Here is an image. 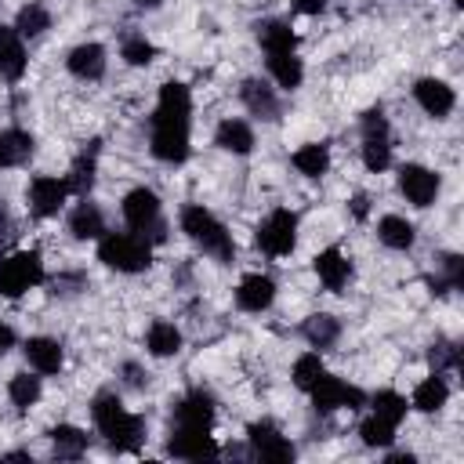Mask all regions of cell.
I'll return each mask as SVG.
<instances>
[{
	"label": "cell",
	"mask_w": 464,
	"mask_h": 464,
	"mask_svg": "<svg viewBox=\"0 0 464 464\" xmlns=\"http://www.w3.org/2000/svg\"><path fill=\"white\" fill-rule=\"evenodd\" d=\"M91 417H94L98 435H105V442L116 453H130L145 439V420L138 413L123 410V402H120L116 392H98L94 402H91Z\"/></svg>",
	"instance_id": "6da1fadb"
},
{
	"label": "cell",
	"mask_w": 464,
	"mask_h": 464,
	"mask_svg": "<svg viewBox=\"0 0 464 464\" xmlns=\"http://www.w3.org/2000/svg\"><path fill=\"white\" fill-rule=\"evenodd\" d=\"M181 232L214 261H232L236 257V243L228 236V228L203 207V203H188L181 207Z\"/></svg>",
	"instance_id": "7a4b0ae2"
},
{
	"label": "cell",
	"mask_w": 464,
	"mask_h": 464,
	"mask_svg": "<svg viewBox=\"0 0 464 464\" xmlns=\"http://www.w3.org/2000/svg\"><path fill=\"white\" fill-rule=\"evenodd\" d=\"M98 261L112 272L138 276L152 265V243L138 232H105L98 239Z\"/></svg>",
	"instance_id": "3957f363"
},
{
	"label": "cell",
	"mask_w": 464,
	"mask_h": 464,
	"mask_svg": "<svg viewBox=\"0 0 464 464\" xmlns=\"http://www.w3.org/2000/svg\"><path fill=\"white\" fill-rule=\"evenodd\" d=\"M120 210H123V221H127V225H130L138 236H145L149 243H163V239H167V225H163V203H160V196H156L152 188H145V185L130 188V192L123 196Z\"/></svg>",
	"instance_id": "277c9868"
},
{
	"label": "cell",
	"mask_w": 464,
	"mask_h": 464,
	"mask_svg": "<svg viewBox=\"0 0 464 464\" xmlns=\"http://www.w3.org/2000/svg\"><path fill=\"white\" fill-rule=\"evenodd\" d=\"M44 283V257L40 250H14L0 257V297H22L25 290Z\"/></svg>",
	"instance_id": "5b68a950"
},
{
	"label": "cell",
	"mask_w": 464,
	"mask_h": 464,
	"mask_svg": "<svg viewBox=\"0 0 464 464\" xmlns=\"http://www.w3.org/2000/svg\"><path fill=\"white\" fill-rule=\"evenodd\" d=\"M257 246L268 254V257H290L294 254V246H297V214L294 210H286V207H279V210H272L261 225H257Z\"/></svg>",
	"instance_id": "8992f818"
},
{
	"label": "cell",
	"mask_w": 464,
	"mask_h": 464,
	"mask_svg": "<svg viewBox=\"0 0 464 464\" xmlns=\"http://www.w3.org/2000/svg\"><path fill=\"white\" fill-rule=\"evenodd\" d=\"M152 156L163 163H185L188 160V120H167L152 112V134H149Z\"/></svg>",
	"instance_id": "52a82bcc"
},
{
	"label": "cell",
	"mask_w": 464,
	"mask_h": 464,
	"mask_svg": "<svg viewBox=\"0 0 464 464\" xmlns=\"http://www.w3.org/2000/svg\"><path fill=\"white\" fill-rule=\"evenodd\" d=\"M308 395H312V406H315L319 413L359 410V406L366 402V395H362L355 384H348V381H341V377H334V373H323V377L308 388Z\"/></svg>",
	"instance_id": "ba28073f"
},
{
	"label": "cell",
	"mask_w": 464,
	"mask_h": 464,
	"mask_svg": "<svg viewBox=\"0 0 464 464\" xmlns=\"http://www.w3.org/2000/svg\"><path fill=\"white\" fill-rule=\"evenodd\" d=\"M246 442H250L254 457H261V460H272V464L294 460V442H290L272 420H254V424L246 428Z\"/></svg>",
	"instance_id": "9c48e42d"
},
{
	"label": "cell",
	"mask_w": 464,
	"mask_h": 464,
	"mask_svg": "<svg viewBox=\"0 0 464 464\" xmlns=\"http://www.w3.org/2000/svg\"><path fill=\"white\" fill-rule=\"evenodd\" d=\"M399 192L413 207H431L439 196V174L428 170L424 163H402L399 167Z\"/></svg>",
	"instance_id": "30bf717a"
},
{
	"label": "cell",
	"mask_w": 464,
	"mask_h": 464,
	"mask_svg": "<svg viewBox=\"0 0 464 464\" xmlns=\"http://www.w3.org/2000/svg\"><path fill=\"white\" fill-rule=\"evenodd\" d=\"M29 210L36 214V218H54L62 207H65V199H69V185H65V178H54V174H36L33 181H29Z\"/></svg>",
	"instance_id": "8fae6325"
},
{
	"label": "cell",
	"mask_w": 464,
	"mask_h": 464,
	"mask_svg": "<svg viewBox=\"0 0 464 464\" xmlns=\"http://www.w3.org/2000/svg\"><path fill=\"white\" fill-rule=\"evenodd\" d=\"M174 428L210 431L214 428V395L203 388H192L188 395H181L174 406Z\"/></svg>",
	"instance_id": "7c38bea8"
},
{
	"label": "cell",
	"mask_w": 464,
	"mask_h": 464,
	"mask_svg": "<svg viewBox=\"0 0 464 464\" xmlns=\"http://www.w3.org/2000/svg\"><path fill=\"white\" fill-rule=\"evenodd\" d=\"M312 268H315L319 283H323L330 294H341V290L348 286V279H352V257H348L341 246L319 250V254L312 257Z\"/></svg>",
	"instance_id": "4fadbf2b"
},
{
	"label": "cell",
	"mask_w": 464,
	"mask_h": 464,
	"mask_svg": "<svg viewBox=\"0 0 464 464\" xmlns=\"http://www.w3.org/2000/svg\"><path fill=\"white\" fill-rule=\"evenodd\" d=\"M413 98H417V105H420L428 116H435V120L450 116V112H453V105H457L453 87H450L446 80H435V76L417 80V83H413Z\"/></svg>",
	"instance_id": "5bb4252c"
},
{
	"label": "cell",
	"mask_w": 464,
	"mask_h": 464,
	"mask_svg": "<svg viewBox=\"0 0 464 464\" xmlns=\"http://www.w3.org/2000/svg\"><path fill=\"white\" fill-rule=\"evenodd\" d=\"M167 453L181 457V460H203V457H218V442L210 439V431H188V428H170L167 439Z\"/></svg>",
	"instance_id": "9a60e30c"
},
{
	"label": "cell",
	"mask_w": 464,
	"mask_h": 464,
	"mask_svg": "<svg viewBox=\"0 0 464 464\" xmlns=\"http://www.w3.org/2000/svg\"><path fill=\"white\" fill-rule=\"evenodd\" d=\"M272 301H276V279H272V276L250 272V276L239 279V286H236V304H239L243 312H265V308H272Z\"/></svg>",
	"instance_id": "2e32d148"
},
{
	"label": "cell",
	"mask_w": 464,
	"mask_h": 464,
	"mask_svg": "<svg viewBox=\"0 0 464 464\" xmlns=\"http://www.w3.org/2000/svg\"><path fill=\"white\" fill-rule=\"evenodd\" d=\"M105 47L87 40V44H76L69 54H65V69L76 76V80H102L105 76Z\"/></svg>",
	"instance_id": "e0dca14e"
},
{
	"label": "cell",
	"mask_w": 464,
	"mask_h": 464,
	"mask_svg": "<svg viewBox=\"0 0 464 464\" xmlns=\"http://www.w3.org/2000/svg\"><path fill=\"white\" fill-rule=\"evenodd\" d=\"M239 98H243V105L250 109V116L268 120V123H272V120H279V98H276V91H272L265 80H257V76L243 80Z\"/></svg>",
	"instance_id": "ac0fdd59"
},
{
	"label": "cell",
	"mask_w": 464,
	"mask_h": 464,
	"mask_svg": "<svg viewBox=\"0 0 464 464\" xmlns=\"http://www.w3.org/2000/svg\"><path fill=\"white\" fill-rule=\"evenodd\" d=\"M25 359H29V366H33L36 373L51 377V373L62 370L65 352H62V344H58L54 337H29V341H25Z\"/></svg>",
	"instance_id": "d6986e66"
},
{
	"label": "cell",
	"mask_w": 464,
	"mask_h": 464,
	"mask_svg": "<svg viewBox=\"0 0 464 464\" xmlns=\"http://www.w3.org/2000/svg\"><path fill=\"white\" fill-rule=\"evenodd\" d=\"M25 72V44L11 25H0V76L4 80H22Z\"/></svg>",
	"instance_id": "ffe728a7"
},
{
	"label": "cell",
	"mask_w": 464,
	"mask_h": 464,
	"mask_svg": "<svg viewBox=\"0 0 464 464\" xmlns=\"http://www.w3.org/2000/svg\"><path fill=\"white\" fill-rule=\"evenodd\" d=\"M214 145L225 149V152H232V156H246V152L254 149V130H250L246 120H232V116H228V120L218 123Z\"/></svg>",
	"instance_id": "44dd1931"
},
{
	"label": "cell",
	"mask_w": 464,
	"mask_h": 464,
	"mask_svg": "<svg viewBox=\"0 0 464 464\" xmlns=\"http://www.w3.org/2000/svg\"><path fill=\"white\" fill-rule=\"evenodd\" d=\"M33 149H36V141L29 130H22V127L0 130V167H22L33 156Z\"/></svg>",
	"instance_id": "7402d4cb"
},
{
	"label": "cell",
	"mask_w": 464,
	"mask_h": 464,
	"mask_svg": "<svg viewBox=\"0 0 464 464\" xmlns=\"http://www.w3.org/2000/svg\"><path fill=\"white\" fill-rule=\"evenodd\" d=\"M156 116H167V120H188L192 116V94L185 83L170 80L160 87V102H156Z\"/></svg>",
	"instance_id": "603a6c76"
},
{
	"label": "cell",
	"mask_w": 464,
	"mask_h": 464,
	"mask_svg": "<svg viewBox=\"0 0 464 464\" xmlns=\"http://www.w3.org/2000/svg\"><path fill=\"white\" fill-rule=\"evenodd\" d=\"M377 239H381L388 250H410V246L417 243V228H413V221H406V218H399V214H384V218L377 221Z\"/></svg>",
	"instance_id": "cb8c5ba5"
},
{
	"label": "cell",
	"mask_w": 464,
	"mask_h": 464,
	"mask_svg": "<svg viewBox=\"0 0 464 464\" xmlns=\"http://www.w3.org/2000/svg\"><path fill=\"white\" fill-rule=\"evenodd\" d=\"M446 399H450V384H446V377H442V373H431V377H424V381L413 388L410 406L420 410V413H439V410L446 406Z\"/></svg>",
	"instance_id": "d4e9b609"
},
{
	"label": "cell",
	"mask_w": 464,
	"mask_h": 464,
	"mask_svg": "<svg viewBox=\"0 0 464 464\" xmlns=\"http://www.w3.org/2000/svg\"><path fill=\"white\" fill-rule=\"evenodd\" d=\"M257 40H261L265 54H283V51H294L297 47V36H294L290 22H283V18L257 22Z\"/></svg>",
	"instance_id": "484cf974"
},
{
	"label": "cell",
	"mask_w": 464,
	"mask_h": 464,
	"mask_svg": "<svg viewBox=\"0 0 464 464\" xmlns=\"http://www.w3.org/2000/svg\"><path fill=\"white\" fill-rule=\"evenodd\" d=\"M69 232H72V239H102L105 236V218L94 203H87V196L69 214Z\"/></svg>",
	"instance_id": "4316f807"
},
{
	"label": "cell",
	"mask_w": 464,
	"mask_h": 464,
	"mask_svg": "<svg viewBox=\"0 0 464 464\" xmlns=\"http://www.w3.org/2000/svg\"><path fill=\"white\" fill-rule=\"evenodd\" d=\"M145 348L156 355V359H167V355H178L181 352V330L167 319H156L149 330H145Z\"/></svg>",
	"instance_id": "83f0119b"
},
{
	"label": "cell",
	"mask_w": 464,
	"mask_h": 464,
	"mask_svg": "<svg viewBox=\"0 0 464 464\" xmlns=\"http://www.w3.org/2000/svg\"><path fill=\"white\" fill-rule=\"evenodd\" d=\"M268 76L283 87V91H297L301 80H304V65L294 51H283V54H268Z\"/></svg>",
	"instance_id": "f1b7e54d"
},
{
	"label": "cell",
	"mask_w": 464,
	"mask_h": 464,
	"mask_svg": "<svg viewBox=\"0 0 464 464\" xmlns=\"http://www.w3.org/2000/svg\"><path fill=\"white\" fill-rule=\"evenodd\" d=\"M290 160H294L297 174H304V178H323V174L330 170V145H326V141H308V145H301Z\"/></svg>",
	"instance_id": "f546056e"
},
{
	"label": "cell",
	"mask_w": 464,
	"mask_h": 464,
	"mask_svg": "<svg viewBox=\"0 0 464 464\" xmlns=\"http://www.w3.org/2000/svg\"><path fill=\"white\" fill-rule=\"evenodd\" d=\"M94 170H98V141H91V149H83V152L72 160V170H69V178H65L69 192L87 196L91 185H94Z\"/></svg>",
	"instance_id": "4dcf8cb0"
},
{
	"label": "cell",
	"mask_w": 464,
	"mask_h": 464,
	"mask_svg": "<svg viewBox=\"0 0 464 464\" xmlns=\"http://www.w3.org/2000/svg\"><path fill=\"white\" fill-rule=\"evenodd\" d=\"M301 334H304V341L312 344V348H330V344H337V337H341V323L330 315V312H315V315H308L304 319V326H301Z\"/></svg>",
	"instance_id": "1f68e13d"
},
{
	"label": "cell",
	"mask_w": 464,
	"mask_h": 464,
	"mask_svg": "<svg viewBox=\"0 0 464 464\" xmlns=\"http://www.w3.org/2000/svg\"><path fill=\"white\" fill-rule=\"evenodd\" d=\"M47 435H51L54 457H62V460H76V457H83V450H87V435H83L80 428H72V424H54Z\"/></svg>",
	"instance_id": "d6a6232c"
},
{
	"label": "cell",
	"mask_w": 464,
	"mask_h": 464,
	"mask_svg": "<svg viewBox=\"0 0 464 464\" xmlns=\"http://www.w3.org/2000/svg\"><path fill=\"white\" fill-rule=\"evenodd\" d=\"M22 40H36L51 29V11L44 4H25L18 14H14V25H11Z\"/></svg>",
	"instance_id": "836d02e7"
},
{
	"label": "cell",
	"mask_w": 464,
	"mask_h": 464,
	"mask_svg": "<svg viewBox=\"0 0 464 464\" xmlns=\"http://www.w3.org/2000/svg\"><path fill=\"white\" fill-rule=\"evenodd\" d=\"M40 377H33V373H14L11 377V384H7V399L18 406V410H29V406H36L40 402Z\"/></svg>",
	"instance_id": "e575fe53"
},
{
	"label": "cell",
	"mask_w": 464,
	"mask_h": 464,
	"mask_svg": "<svg viewBox=\"0 0 464 464\" xmlns=\"http://www.w3.org/2000/svg\"><path fill=\"white\" fill-rule=\"evenodd\" d=\"M359 435H362V442H366L370 450H388V446L395 442V424L384 420V417H377V413H370V417L359 424Z\"/></svg>",
	"instance_id": "d590c367"
},
{
	"label": "cell",
	"mask_w": 464,
	"mask_h": 464,
	"mask_svg": "<svg viewBox=\"0 0 464 464\" xmlns=\"http://www.w3.org/2000/svg\"><path fill=\"white\" fill-rule=\"evenodd\" d=\"M370 410L377 413V417H384V420H392V424H399L402 417H406V395H399V392H392V388H381V392H373V399H370Z\"/></svg>",
	"instance_id": "8d00e7d4"
},
{
	"label": "cell",
	"mask_w": 464,
	"mask_h": 464,
	"mask_svg": "<svg viewBox=\"0 0 464 464\" xmlns=\"http://www.w3.org/2000/svg\"><path fill=\"white\" fill-rule=\"evenodd\" d=\"M323 373H326L323 355H319V352H304V355H297V359H294V373H290V377H294V384H297L301 392H308Z\"/></svg>",
	"instance_id": "74e56055"
},
{
	"label": "cell",
	"mask_w": 464,
	"mask_h": 464,
	"mask_svg": "<svg viewBox=\"0 0 464 464\" xmlns=\"http://www.w3.org/2000/svg\"><path fill=\"white\" fill-rule=\"evenodd\" d=\"M362 167L373 170V174H381V170L392 167V145H388V138H362Z\"/></svg>",
	"instance_id": "f35d334b"
},
{
	"label": "cell",
	"mask_w": 464,
	"mask_h": 464,
	"mask_svg": "<svg viewBox=\"0 0 464 464\" xmlns=\"http://www.w3.org/2000/svg\"><path fill=\"white\" fill-rule=\"evenodd\" d=\"M120 54H123L127 65H149V62L156 58V47H152L145 36L134 33V36H127V40L120 44Z\"/></svg>",
	"instance_id": "ab89813d"
},
{
	"label": "cell",
	"mask_w": 464,
	"mask_h": 464,
	"mask_svg": "<svg viewBox=\"0 0 464 464\" xmlns=\"http://www.w3.org/2000/svg\"><path fill=\"white\" fill-rule=\"evenodd\" d=\"M428 362L435 366V373L457 370V366H460V348H457L453 341H435L431 352H428Z\"/></svg>",
	"instance_id": "60d3db41"
},
{
	"label": "cell",
	"mask_w": 464,
	"mask_h": 464,
	"mask_svg": "<svg viewBox=\"0 0 464 464\" xmlns=\"http://www.w3.org/2000/svg\"><path fill=\"white\" fill-rule=\"evenodd\" d=\"M359 127H362V138H388V116H384V109L381 105L366 109L362 120H359Z\"/></svg>",
	"instance_id": "b9f144b4"
},
{
	"label": "cell",
	"mask_w": 464,
	"mask_h": 464,
	"mask_svg": "<svg viewBox=\"0 0 464 464\" xmlns=\"http://www.w3.org/2000/svg\"><path fill=\"white\" fill-rule=\"evenodd\" d=\"M294 4V11H301V14H319L323 7H326V0H290Z\"/></svg>",
	"instance_id": "7bdbcfd3"
},
{
	"label": "cell",
	"mask_w": 464,
	"mask_h": 464,
	"mask_svg": "<svg viewBox=\"0 0 464 464\" xmlns=\"http://www.w3.org/2000/svg\"><path fill=\"white\" fill-rule=\"evenodd\" d=\"M11 348H14V330H11V326L0 319V355H7Z\"/></svg>",
	"instance_id": "ee69618b"
},
{
	"label": "cell",
	"mask_w": 464,
	"mask_h": 464,
	"mask_svg": "<svg viewBox=\"0 0 464 464\" xmlns=\"http://www.w3.org/2000/svg\"><path fill=\"white\" fill-rule=\"evenodd\" d=\"M123 373H127V384L130 388H145V377H141V370L134 362H123Z\"/></svg>",
	"instance_id": "f6af8a7d"
},
{
	"label": "cell",
	"mask_w": 464,
	"mask_h": 464,
	"mask_svg": "<svg viewBox=\"0 0 464 464\" xmlns=\"http://www.w3.org/2000/svg\"><path fill=\"white\" fill-rule=\"evenodd\" d=\"M366 203H370V199H366V192H355V196H352V214H355L359 221H362V218H366V210H370Z\"/></svg>",
	"instance_id": "bcb514c9"
},
{
	"label": "cell",
	"mask_w": 464,
	"mask_h": 464,
	"mask_svg": "<svg viewBox=\"0 0 464 464\" xmlns=\"http://www.w3.org/2000/svg\"><path fill=\"white\" fill-rule=\"evenodd\" d=\"M0 236H11V214L4 203H0Z\"/></svg>",
	"instance_id": "7dc6e473"
},
{
	"label": "cell",
	"mask_w": 464,
	"mask_h": 464,
	"mask_svg": "<svg viewBox=\"0 0 464 464\" xmlns=\"http://www.w3.org/2000/svg\"><path fill=\"white\" fill-rule=\"evenodd\" d=\"M392 464H413V453H388Z\"/></svg>",
	"instance_id": "c3c4849f"
},
{
	"label": "cell",
	"mask_w": 464,
	"mask_h": 464,
	"mask_svg": "<svg viewBox=\"0 0 464 464\" xmlns=\"http://www.w3.org/2000/svg\"><path fill=\"white\" fill-rule=\"evenodd\" d=\"M134 4H138V7H160L163 0H134Z\"/></svg>",
	"instance_id": "681fc988"
}]
</instances>
